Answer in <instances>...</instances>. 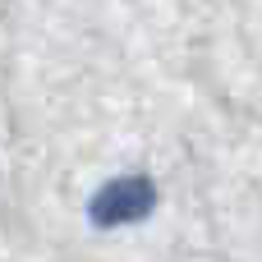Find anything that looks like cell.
Wrapping results in <instances>:
<instances>
[{"mask_svg": "<svg viewBox=\"0 0 262 262\" xmlns=\"http://www.w3.org/2000/svg\"><path fill=\"white\" fill-rule=\"evenodd\" d=\"M143 207H147V184L129 180V184H111V189L92 203V216H97L101 226H115V221H124V216H138Z\"/></svg>", "mask_w": 262, "mask_h": 262, "instance_id": "obj_1", "label": "cell"}]
</instances>
